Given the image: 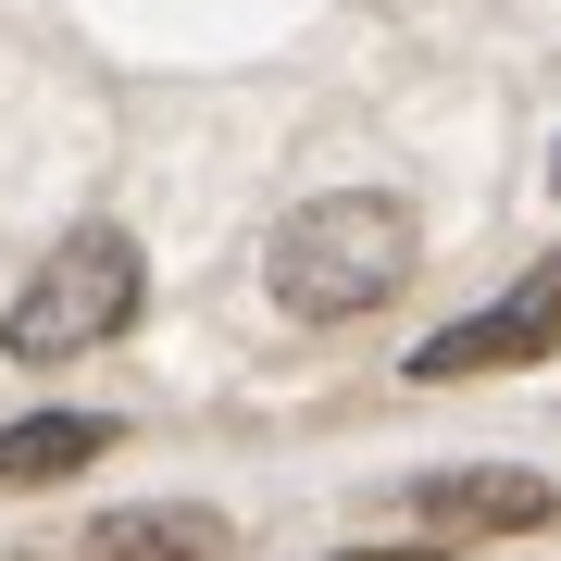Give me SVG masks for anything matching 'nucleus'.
Wrapping results in <instances>:
<instances>
[{
	"instance_id": "f257e3e1",
	"label": "nucleus",
	"mask_w": 561,
	"mask_h": 561,
	"mask_svg": "<svg viewBox=\"0 0 561 561\" xmlns=\"http://www.w3.org/2000/svg\"><path fill=\"white\" fill-rule=\"evenodd\" d=\"M400 275H412V213L375 201V187L300 201L275 225V250H262V287H275V312H300V324H350V312L400 300Z\"/></svg>"
},
{
	"instance_id": "f03ea898",
	"label": "nucleus",
	"mask_w": 561,
	"mask_h": 561,
	"mask_svg": "<svg viewBox=\"0 0 561 561\" xmlns=\"http://www.w3.org/2000/svg\"><path fill=\"white\" fill-rule=\"evenodd\" d=\"M138 238L125 225H76L38 275H25V300H13V324H0V350L13 362H76V350H101V337H125V312H138Z\"/></svg>"
},
{
	"instance_id": "7ed1b4c3",
	"label": "nucleus",
	"mask_w": 561,
	"mask_h": 561,
	"mask_svg": "<svg viewBox=\"0 0 561 561\" xmlns=\"http://www.w3.org/2000/svg\"><path fill=\"white\" fill-rule=\"evenodd\" d=\"M561 350V250L537 262V275H512L486 312L437 324V337L412 350V387H449V375H512V362H549Z\"/></svg>"
},
{
	"instance_id": "20e7f679",
	"label": "nucleus",
	"mask_w": 561,
	"mask_h": 561,
	"mask_svg": "<svg viewBox=\"0 0 561 561\" xmlns=\"http://www.w3.org/2000/svg\"><path fill=\"white\" fill-rule=\"evenodd\" d=\"M412 512L437 524V537H537V524L561 512L549 474H512V461H461V474H424Z\"/></svg>"
},
{
	"instance_id": "39448f33",
	"label": "nucleus",
	"mask_w": 561,
	"mask_h": 561,
	"mask_svg": "<svg viewBox=\"0 0 561 561\" xmlns=\"http://www.w3.org/2000/svg\"><path fill=\"white\" fill-rule=\"evenodd\" d=\"M101 449H113L101 412H25V424H0V486H50L76 461H101Z\"/></svg>"
},
{
	"instance_id": "423d86ee",
	"label": "nucleus",
	"mask_w": 561,
	"mask_h": 561,
	"mask_svg": "<svg viewBox=\"0 0 561 561\" xmlns=\"http://www.w3.org/2000/svg\"><path fill=\"white\" fill-rule=\"evenodd\" d=\"M88 561H225V524L213 512H113Z\"/></svg>"
},
{
	"instance_id": "0eeeda50",
	"label": "nucleus",
	"mask_w": 561,
	"mask_h": 561,
	"mask_svg": "<svg viewBox=\"0 0 561 561\" xmlns=\"http://www.w3.org/2000/svg\"><path fill=\"white\" fill-rule=\"evenodd\" d=\"M337 561H449V549H337Z\"/></svg>"
},
{
	"instance_id": "6e6552de",
	"label": "nucleus",
	"mask_w": 561,
	"mask_h": 561,
	"mask_svg": "<svg viewBox=\"0 0 561 561\" xmlns=\"http://www.w3.org/2000/svg\"><path fill=\"white\" fill-rule=\"evenodd\" d=\"M549 175H561V162H549Z\"/></svg>"
}]
</instances>
